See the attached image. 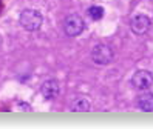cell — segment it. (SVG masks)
Masks as SVG:
<instances>
[{
  "mask_svg": "<svg viewBox=\"0 0 153 129\" xmlns=\"http://www.w3.org/2000/svg\"><path fill=\"white\" fill-rule=\"evenodd\" d=\"M19 22H20L23 29L33 32V31L40 29V26L43 23V15L37 11V9H23L20 12Z\"/></svg>",
  "mask_w": 153,
  "mask_h": 129,
  "instance_id": "obj_1",
  "label": "cell"
},
{
  "mask_svg": "<svg viewBox=\"0 0 153 129\" xmlns=\"http://www.w3.org/2000/svg\"><path fill=\"white\" fill-rule=\"evenodd\" d=\"M85 22L79 14H70L64 20V31L68 37H77L84 32Z\"/></svg>",
  "mask_w": 153,
  "mask_h": 129,
  "instance_id": "obj_2",
  "label": "cell"
},
{
  "mask_svg": "<svg viewBox=\"0 0 153 129\" xmlns=\"http://www.w3.org/2000/svg\"><path fill=\"white\" fill-rule=\"evenodd\" d=\"M113 57H114L113 49L108 45H104V43L96 45L93 48V51H91V60L96 64H99V66H105V64L111 63Z\"/></svg>",
  "mask_w": 153,
  "mask_h": 129,
  "instance_id": "obj_3",
  "label": "cell"
},
{
  "mask_svg": "<svg viewBox=\"0 0 153 129\" xmlns=\"http://www.w3.org/2000/svg\"><path fill=\"white\" fill-rule=\"evenodd\" d=\"M131 85H133L134 89H138V91L149 89L153 85V74L150 71H146V69L136 71L133 74V77H131Z\"/></svg>",
  "mask_w": 153,
  "mask_h": 129,
  "instance_id": "obj_4",
  "label": "cell"
},
{
  "mask_svg": "<svg viewBox=\"0 0 153 129\" xmlns=\"http://www.w3.org/2000/svg\"><path fill=\"white\" fill-rule=\"evenodd\" d=\"M130 28L131 31L136 34V35H142L149 31L150 28V18L146 14H136L131 17L130 20Z\"/></svg>",
  "mask_w": 153,
  "mask_h": 129,
  "instance_id": "obj_5",
  "label": "cell"
},
{
  "mask_svg": "<svg viewBox=\"0 0 153 129\" xmlns=\"http://www.w3.org/2000/svg\"><path fill=\"white\" fill-rule=\"evenodd\" d=\"M40 92H42L45 100H54L60 92L59 81L54 80V78H50L47 81H43V85L40 86Z\"/></svg>",
  "mask_w": 153,
  "mask_h": 129,
  "instance_id": "obj_6",
  "label": "cell"
},
{
  "mask_svg": "<svg viewBox=\"0 0 153 129\" xmlns=\"http://www.w3.org/2000/svg\"><path fill=\"white\" fill-rule=\"evenodd\" d=\"M136 105L144 112H152L153 111V94L152 92H144L136 98Z\"/></svg>",
  "mask_w": 153,
  "mask_h": 129,
  "instance_id": "obj_7",
  "label": "cell"
},
{
  "mask_svg": "<svg viewBox=\"0 0 153 129\" xmlns=\"http://www.w3.org/2000/svg\"><path fill=\"white\" fill-rule=\"evenodd\" d=\"M90 109V101L85 97H79L71 103V111L73 112H87Z\"/></svg>",
  "mask_w": 153,
  "mask_h": 129,
  "instance_id": "obj_8",
  "label": "cell"
},
{
  "mask_svg": "<svg viewBox=\"0 0 153 129\" xmlns=\"http://www.w3.org/2000/svg\"><path fill=\"white\" fill-rule=\"evenodd\" d=\"M87 14H88V17L91 18V20H101L105 12H104V8H102V6L93 5V6H90V8H88Z\"/></svg>",
  "mask_w": 153,
  "mask_h": 129,
  "instance_id": "obj_9",
  "label": "cell"
},
{
  "mask_svg": "<svg viewBox=\"0 0 153 129\" xmlns=\"http://www.w3.org/2000/svg\"><path fill=\"white\" fill-rule=\"evenodd\" d=\"M0 42H2V40H0Z\"/></svg>",
  "mask_w": 153,
  "mask_h": 129,
  "instance_id": "obj_10",
  "label": "cell"
}]
</instances>
